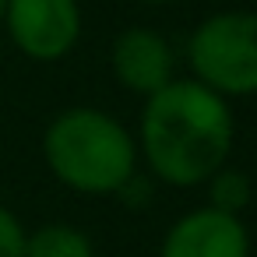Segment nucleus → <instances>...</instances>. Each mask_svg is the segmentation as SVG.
<instances>
[{"label":"nucleus","mask_w":257,"mask_h":257,"mask_svg":"<svg viewBox=\"0 0 257 257\" xmlns=\"http://www.w3.org/2000/svg\"><path fill=\"white\" fill-rule=\"evenodd\" d=\"M253 197V183L243 169L222 166L218 173L208 176V208L225 211V215H239Z\"/></svg>","instance_id":"8"},{"label":"nucleus","mask_w":257,"mask_h":257,"mask_svg":"<svg viewBox=\"0 0 257 257\" xmlns=\"http://www.w3.org/2000/svg\"><path fill=\"white\" fill-rule=\"evenodd\" d=\"M141 4H173V0H141Z\"/></svg>","instance_id":"10"},{"label":"nucleus","mask_w":257,"mask_h":257,"mask_svg":"<svg viewBox=\"0 0 257 257\" xmlns=\"http://www.w3.org/2000/svg\"><path fill=\"white\" fill-rule=\"evenodd\" d=\"M236 141V120L229 102L194 78L169 81L145 99L138 148L169 187H201L229 162Z\"/></svg>","instance_id":"1"},{"label":"nucleus","mask_w":257,"mask_h":257,"mask_svg":"<svg viewBox=\"0 0 257 257\" xmlns=\"http://www.w3.org/2000/svg\"><path fill=\"white\" fill-rule=\"evenodd\" d=\"M0 257H25V229L4 204H0Z\"/></svg>","instance_id":"9"},{"label":"nucleus","mask_w":257,"mask_h":257,"mask_svg":"<svg viewBox=\"0 0 257 257\" xmlns=\"http://www.w3.org/2000/svg\"><path fill=\"white\" fill-rule=\"evenodd\" d=\"M43 159L64 187L106 197L120 194V187L138 173V141L116 116L92 106H74L53 116L46 127Z\"/></svg>","instance_id":"2"},{"label":"nucleus","mask_w":257,"mask_h":257,"mask_svg":"<svg viewBox=\"0 0 257 257\" xmlns=\"http://www.w3.org/2000/svg\"><path fill=\"white\" fill-rule=\"evenodd\" d=\"M187 60L194 81L229 95H253L257 92V11H218L208 15L190 43Z\"/></svg>","instance_id":"3"},{"label":"nucleus","mask_w":257,"mask_h":257,"mask_svg":"<svg viewBox=\"0 0 257 257\" xmlns=\"http://www.w3.org/2000/svg\"><path fill=\"white\" fill-rule=\"evenodd\" d=\"M4 4H8V0H0V22H4Z\"/></svg>","instance_id":"11"},{"label":"nucleus","mask_w":257,"mask_h":257,"mask_svg":"<svg viewBox=\"0 0 257 257\" xmlns=\"http://www.w3.org/2000/svg\"><path fill=\"white\" fill-rule=\"evenodd\" d=\"M25 257H95V246L78 225L50 222L25 232Z\"/></svg>","instance_id":"7"},{"label":"nucleus","mask_w":257,"mask_h":257,"mask_svg":"<svg viewBox=\"0 0 257 257\" xmlns=\"http://www.w3.org/2000/svg\"><path fill=\"white\" fill-rule=\"evenodd\" d=\"M4 25L11 43L39 64L64 60L81 36L78 0H8Z\"/></svg>","instance_id":"4"},{"label":"nucleus","mask_w":257,"mask_h":257,"mask_svg":"<svg viewBox=\"0 0 257 257\" xmlns=\"http://www.w3.org/2000/svg\"><path fill=\"white\" fill-rule=\"evenodd\" d=\"M109 67H113V78L127 92H138L145 99L162 92L169 81H176L173 78V67H176L173 46L152 29L120 32L109 50Z\"/></svg>","instance_id":"6"},{"label":"nucleus","mask_w":257,"mask_h":257,"mask_svg":"<svg viewBox=\"0 0 257 257\" xmlns=\"http://www.w3.org/2000/svg\"><path fill=\"white\" fill-rule=\"evenodd\" d=\"M159 257H250V232L239 215L204 204L166 229Z\"/></svg>","instance_id":"5"}]
</instances>
